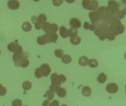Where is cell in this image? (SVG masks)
<instances>
[{"label":"cell","mask_w":126,"mask_h":106,"mask_svg":"<svg viewBox=\"0 0 126 106\" xmlns=\"http://www.w3.org/2000/svg\"><path fill=\"white\" fill-rule=\"evenodd\" d=\"M35 76L37 78H42L43 76V73H42L40 67L37 68L36 69L35 71Z\"/></svg>","instance_id":"f1b7e54d"},{"label":"cell","mask_w":126,"mask_h":106,"mask_svg":"<svg viewBox=\"0 0 126 106\" xmlns=\"http://www.w3.org/2000/svg\"><path fill=\"white\" fill-rule=\"evenodd\" d=\"M59 80L61 83H65L66 80V76L63 75L61 74L59 75Z\"/></svg>","instance_id":"74e56055"},{"label":"cell","mask_w":126,"mask_h":106,"mask_svg":"<svg viewBox=\"0 0 126 106\" xmlns=\"http://www.w3.org/2000/svg\"><path fill=\"white\" fill-rule=\"evenodd\" d=\"M60 85H58V84L51 83V85L50 86V90L53 91V92H56L58 88L60 87Z\"/></svg>","instance_id":"e575fe53"},{"label":"cell","mask_w":126,"mask_h":106,"mask_svg":"<svg viewBox=\"0 0 126 106\" xmlns=\"http://www.w3.org/2000/svg\"><path fill=\"white\" fill-rule=\"evenodd\" d=\"M60 105V103L57 100H54L52 102L51 104H50V106H59Z\"/></svg>","instance_id":"60d3db41"},{"label":"cell","mask_w":126,"mask_h":106,"mask_svg":"<svg viewBox=\"0 0 126 106\" xmlns=\"http://www.w3.org/2000/svg\"><path fill=\"white\" fill-rule=\"evenodd\" d=\"M107 80V76L104 73H100L97 77V81L101 84L105 83Z\"/></svg>","instance_id":"ac0fdd59"},{"label":"cell","mask_w":126,"mask_h":106,"mask_svg":"<svg viewBox=\"0 0 126 106\" xmlns=\"http://www.w3.org/2000/svg\"><path fill=\"white\" fill-rule=\"evenodd\" d=\"M69 24L71 28H79L81 26V22L78 19L76 18H73L70 20Z\"/></svg>","instance_id":"30bf717a"},{"label":"cell","mask_w":126,"mask_h":106,"mask_svg":"<svg viewBox=\"0 0 126 106\" xmlns=\"http://www.w3.org/2000/svg\"><path fill=\"white\" fill-rule=\"evenodd\" d=\"M29 61L28 58L23 60V61L20 62V66L22 67L23 68H26L29 65Z\"/></svg>","instance_id":"1f68e13d"},{"label":"cell","mask_w":126,"mask_h":106,"mask_svg":"<svg viewBox=\"0 0 126 106\" xmlns=\"http://www.w3.org/2000/svg\"><path fill=\"white\" fill-rule=\"evenodd\" d=\"M12 105L13 106H21L22 105V102L20 99H16L13 101Z\"/></svg>","instance_id":"8d00e7d4"},{"label":"cell","mask_w":126,"mask_h":106,"mask_svg":"<svg viewBox=\"0 0 126 106\" xmlns=\"http://www.w3.org/2000/svg\"><path fill=\"white\" fill-rule=\"evenodd\" d=\"M58 30V26L57 24L54 23L51 24V28H50V33L57 32Z\"/></svg>","instance_id":"4dcf8cb0"},{"label":"cell","mask_w":126,"mask_h":106,"mask_svg":"<svg viewBox=\"0 0 126 106\" xmlns=\"http://www.w3.org/2000/svg\"><path fill=\"white\" fill-rule=\"evenodd\" d=\"M53 4L55 6H59L63 3V0H53Z\"/></svg>","instance_id":"f35d334b"},{"label":"cell","mask_w":126,"mask_h":106,"mask_svg":"<svg viewBox=\"0 0 126 106\" xmlns=\"http://www.w3.org/2000/svg\"><path fill=\"white\" fill-rule=\"evenodd\" d=\"M92 90L88 86H85L82 90V93L84 96L89 97L92 94Z\"/></svg>","instance_id":"9a60e30c"},{"label":"cell","mask_w":126,"mask_h":106,"mask_svg":"<svg viewBox=\"0 0 126 106\" xmlns=\"http://www.w3.org/2000/svg\"><path fill=\"white\" fill-rule=\"evenodd\" d=\"M34 1H36V2H38L39 0H34Z\"/></svg>","instance_id":"681fc988"},{"label":"cell","mask_w":126,"mask_h":106,"mask_svg":"<svg viewBox=\"0 0 126 106\" xmlns=\"http://www.w3.org/2000/svg\"><path fill=\"white\" fill-rule=\"evenodd\" d=\"M88 61L89 60L88 57L85 56H82L79 58L78 63L81 66H86L88 64Z\"/></svg>","instance_id":"7c38bea8"},{"label":"cell","mask_w":126,"mask_h":106,"mask_svg":"<svg viewBox=\"0 0 126 106\" xmlns=\"http://www.w3.org/2000/svg\"><path fill=\"white\" fill-rule=\"evenodd\" d=\"M120 11L119 8L108 6L105 9V13L106 14L110 15H115Z\"/></svg>","instance_id":"ba28073f"},{"label":"cell","mask_w":126,"mask_h":106,"mask_svg":"<svg viewBox=\"0 0 126 106\" xmlns=\"http://www.w3.org/2000/svg\"><path fill=\"white\" fill-rule=\"evenodd\" d=\"M22 86L23 89L27 91L30 90L31 89L32 87V83L28 81H26L23 82Z\"/></svg>","instance_id":"cb8c5ba5"},{"label":"cell","mask_w":126,"mask_h":106,"mask_svg":"<svg viewBox=\"0 0 126 106\" xmlns=\"http://www.w3.org/2000/svg\"><path fill=\"white\" fill-rule=\"evenodd\" d=\"M50 102L49 100H46L44 101L42 105L43 106H50Z\"/></svg>","instance_id":"f6af8a7d"},{"label":"cell","mask_w":126,"mask_h":106,"mask_svg":"<svg viewBox=\"0 0 126 106\" xmlns=\"http://www.w3.org/2000/svg\"><path fill=\"white\" fill-rule=\"evenodd\" d=\"M54 54L58 58H61L64 55V51L61 49H56L54 51Z\"/></svg>","instance_id":"f546056e"},{"label":"cell","mask_w":126,"mask_h":106,"mask_svg":"<svg viewBox=\"0 0 126 106\" xmlns=\"http://www.w3.org/2000/svg\"><path fill=\"white\" fill-rule=\"evenodd\" d=\"M82 4L84 9L90 11L96 10L99 5L98 1L97 0H83Z\"/></svg>","instance_id":"3957f363"},{"label":"cell","mask_w":126,"mask_h":106,"mask_svg":"<svg viewBox=\"0 0 126 106\" xmlns=\"http://www.w3.org/2000/svg\"><path fill=\"white\" fill-rule=\"evenodd\" d=\"M102 34H103V32H102V30H101V29L100 28H98L95 30L94 34H95V35L96 36L99 37Z\"/></svg>","instance_id":"ab89813d"},{"label":"cell","mask_w":126,"mask_h":106,"mask_svg":"<svg viewBox=\"0 0 126 106\" xmlns=\"http://www.w3.org/2000/svg\"><path fill=\"white\" fill-rule=\"evenodd\" d=\"M61 61L64 63L68 64L72 61V58L69 55L65 54L61 57Z\"/></svg>","instance_id":"e0dca14e"},{"label":"cell","mask_w":126,"mask_h":106,"mask_svg":"<svg viewBox=\"0 0 126 106\" xmlns=\"http://www.w3.org/2000/svg\"><path fill=\"white\" fill-rule=\"evenodd\" d=\"M8 7L11 10H16L19 7L20 4L17 0H10L8 2Z\"/></svg>","instance_id":"9c48e42d"},{"label":"cell","mask_w":126,"mask_h":106,"mask_svg":"<svg viewBox=\"0 0 126 106\" xmlns=\"http://www.w3.org/2000/svg\"><path fill=\"white\" fill-rule=\"evenodd\" d=\"M126 15V9H124L117 14L116 18L118 19H123Z\"/></svg>","instance_id":"4316f807"},{"label":"cell","mask_w":126,"mask_h":106,"mask_svg":"<svg viewBox=\"0 0 126 106\" xmlns=\"http://www.w3.org/2000/svg\"><path fill=\"white\" fill-rule=\"evenodd\" d=\"M37 43L40 45H43L46 44L45 40L43 36L38 37L37 38Z\"/></svg>","instance_id":"836d02e7"},{"label":"cell","mask_w":126,"mask_h":106,"mask_svg":"<svg viewBox=\"0 0 126 106\" xmlns=\"http://www.w3.org/2000/svg\"><path fill=\"white\" fill-rule=\"evenodd\" d=\"M45 97H47L48 100L51 101L54 98V94L53 91L51 90H47L46 92Z\"/></svg>","instance_id":"484cf974"},{"label":"cell","mask_w":126,"mask_h":106,"mask_svg":"<svg viewBox=\"0 0 126 106\" xmlns=\"http://www.w3.org/2000/svg\"><path fill=\"white\" fill-rule=\"evenodd\" d=\"M28 58L27 55L24 52L21 53L16 54H14L13 57V60L16 66L17 67L20 66V64L23 60Z\"/></svg>","instance_id":"5b68a950"},{"label":"cell","mask_w":126,"mask_h":106,"mask_svg":"<svg viewBox=\"0 0 126 106\" xmlns=\"http://www.w3.org/2000/svg\"><path fill=\"white\" fill-rule=\"evenodd\" d=\"M96 24H92L90 25V29L92 31H94L96 30Z\"/></svg>","instance_id":"bcb514c9"},{"label":"cell","mask_w":126,"mask_h":106,"mask_svg":"<svg viewBox=\"0 0 126 106\" xmlns=\"http://www.w3.org/2000/svg\"><path fill=\"white\" fill-rule=\"evenodd\" d=\"M6 88L3 87L2 84L0 83V96H4L7 93Z\"/></svg>","instance_id":"d590c367"},{"label":"cell","mask_w":126,"mask_h":106,"mask_svg":"<svg viewBox=\"0 0 126 106\" xmlns=\"http://www.w3.org/2000/svg\"><path fill=\"white\" fill-rule=\"evenodd\" d=\"M46 20H47V17L46 15L44 14H41L37 18V22L42 25L46 22Z\"/></svg>","instance_id":"44dd1931"},{"label":"cell","mask_w":126,"mask_h":106,"mask_svg":"<svg viewBox=\"0 0 126 106\" xmlns=\"http://www.w3.org/2000/svg\"><path fill=\"white\" fill-rule=\"evenodd\" d=\"M108 28L109 31L115 36L124 33L125 30L124 26L119 19H117L112 21Z\"/></svg>","instance_id":"6da1fadb"},{"label":"cell","mask_w":126,"mask_h":106,"mask_svg":"<svg viewBox=\"0 0 126 106\" xmlns=\"http://www.w3.org/2000/svg\"><path fill=\"white\" fill-rule=\"evenodd\" d=\"M108 6L112 7L119 8L120 7V4L114 0H110L109 1H108Z\"/></svg>","instance_id":"83f0119b"},{"label":"cell","mask_w":126,"mask_h":106,"mask_svg":"<svg viewBox=\"0 0 126 106\" xmlns=\"http://www.w3.org/2000/svg\"><path fill=\"white\" fill-rule=\"evenodd\" d=\"M78 30L76 29L71 28L68 30V36L70 38H72L77 35Z\"/></svg>","instance_id":"ffe728a7"},{"label":"cell","mask_w":126,"mask_h":106,"mask_svg":"<svg viewBox=\"0 0 126 106\" xmlns=\"http://www.w3.org/2000/svg\"><path fill=\"white\" fill-rule=\"evenodd\" d=\"M60 34L61 36L63 38H68V30L64 26H61L60 29Z\"/></svg>","instance_id":"8fae6325"},{"label":"cell","mask_w":126,"mask_h":106,"mask_svg":"<svg viewBox=\"0 0 126 106\" xmlns=\"http://www.w3.org/2000/svg\"><path fill=\"white\" fill-rule=\"evenodd\" d=\"M43 30L46 33H49L51 28V24L49 22H45L43 24L42 26Z\"/></svg>","instance_id":"7402d4cb"},{"label":"cell","mask_w":126,"mask_h":106,"mask_svg":"<svg viewBox=\"0 0 126 106\" xmlns=\"http://www.w3.org/2000/svg\"><path fill=\"white\" fill-rule=\"evenodd\" d=\"M119 89L118 86L115 83H110L107 85L106 90L110 93H115Z\"/></svg>","instance_id":"8992f818"},{"label":"cell","mask_w":126,"mask_h":106,"mask_svg":"<svg viewBox=\"0 0 126 106\" xmlns=\"http://www.w3.org/2000/svg\"><path fill=\"white\" fill-rule=\"evenodd\" d=\"M66 1L67 2H68V3L69 4H71V3H73L75 1V0H66Z\"/></svg>","instance_id":"7dc6e473"},{"label":"cell","mask_w":126,"mask_h":106,"mask_svg":"<svg viewBox=\"0 0 126 106\" xmlns=\"http://www.w3.org/2000/svg\"><path fill=\"white\" fill-rule=\"evenodd\" d=\"M8 50L14 54H18L23 52L22 48L20 45L17 43L12 42L7 45Z\"/></svg>","instance_id":"277c9868"},{"label":"cell","mask_w":126,"mask_h":106,"mask_svg":"<svg viewBox=\"0 0 126 106\" xmlns=\"http://www.w3.org/2000/svg\"><path fill=\"white\" fill-rule=\"evenodd\" d=\"M1 53V51H0V54Z\"/></svg>","instance_id":"f907efd6"},{"label":"cell","mask_w":126,"mask_h":106,"mask_svg":"<svg viewBox=\"0 0 126 106\" xmlns=\"http://www.w3.org/2000/svg\"><path fill=\"white\" fill-rule=\"evenodd\" d=\"M32 25L30 23L28 22H24L22 25V29L25 32H29L32 30Z\"/></svg>","instance_id":"2e32d148"},{"label":"cell","mask_w":126,"mask_h":106,"mask_svg":"<svg viewBox=\"0 0 126 106\" xmlns=\"http://www.w3.org/2000/svg\"><path fill=\"white\" fill-rule=\"evenodd\" d=\"M91 24L88 22H85L84 24L83 27L84 29L86 30H88L90 29Z\"/></svg>","instance_id":"ee69618b"},{"label":"cell","mask_w":126,"mask_h":106,"mask_svg":"<svg viewBox=\"0 0 126 106\" xmlns=\"http://www.w3.org/2000/svg\"><path fill=\"white\" fill-rule=\"evenodd\" d=\"M88 64L92 68H97L98 65V61L95 59H91L88 62Z\"/></svg>","instance_id":"603a6c76"},{"label":"cell","mask_w":126,"mask_h":106,"mask_svg":"<svg viewBox=\"0 0 126 106\" xmlns=\"http://www.w3.org/2000/svg\"><path fill=\"white\" fill-rule=\"evenodd\" d=\"M99 39L101 41H104L107 39V34H102L99 36Z\"/></svg>","instance_id":"b9f144b4"},{"label":"cell","mask_w":126,"mask_h":106,"mask_svg":"<svg viewBox=\"0 0 126 106\" xmlns=\"http://www.w3.org/2000/svg\"><path fill=\"white\" fill-rule=\"evenodd\" d=\"M116 36L109 30L107 34V38L110 41H113L115 39Z\"/></svg>","instance_id":"d6a6232c"},{"label":"cell","mask_w":126,"mask_h":106,"mask_svg":"<svg viewBox=\"0 0 126 106\" xmlns=\"http://www.w3.org/2000/svg\"><path fill=\"white\" fill-rule=\"evenodd\" d=\"M122 2L124 3V4H126V0H122Z\"/></svg>","instance_id":"c3c4849f"},{"label":"cell","mask_w":126,"mask_h":106,"mask_svg":"<svg viewBox=\"0 0 126 106\" xmlns=\"http://www.w3.org/2000/svg\"><path fill=\"white\" fill-rule=\"evenodd\" d=\"M35 24V28L37 30H41V28H42V25L41 24L39 23L38 22H37Z\"/></svg>","instance_id":"7bdbcfd3"},{"label":"cell","mask_w":126,"mask_h":106,"mask_svg":"<svg viewBox=\"0 0 126 106\" xmlns=\"http://www.w3.org/2000/svg\"><path fill=\"white\" fill-rule=\"evenodd\" d=\"M106 7L101 6L97 10L90 12L89 14V17L90 20L93 24H95L99 21L101 18L102 14L105 12Z\"/></svg>","instance_id":"7a4b0ae2"},{"label":"cell","mask_w":126,"mask_h":106,"mask_svg":"<svg viewBox=\"0 0 126 106\" xmlns=\"http://www.w3.org/2000/svg\"><path fill=\"white\" fill-rule=\"evenodd\" d=\"M50 79L52 83H55L60 85H61V83L59 80V75L57 73H52L50 76Z\"/></svg>","instance_id":"5bb4252c"},{"label":"cell","mask_w":126,"mask_h":106,"mask_svg":"<svg viewBox=\"0 0 126 106\" xmlns=\"http://www.w3.org/2000/svg\"><path fill=\"white\" fill-rule=\"evenodd\" d=\"M70 41L71 44L75 45H77L80 44L81 42V38L77 36L71 38Z\"/></svg>","instance_id":"d6986e66"},{"label":"cell","mask_w":126,"mask_h":106,"mask_svg":"<svg viewBox=\"0 0 126 106\" xmlns=\"http://www.w3.org/2000/svg\"><path fill=\"white\" fill-rule=\"evenodd\" d=\"M40 68L43 73V76H48L51 71L50 67L47 64H42L41 65Z\"/></svg>","instance_id":"52a82bcc"},{"label":"cell","mask_w":126,"mask_h":106,"mask_svg":"<svg viewBox=\"0 0 126 106\" xmlns=\"http://www.w3.org/2000/svg\"><path fill=\"white\" fill-rule=\"evenodd\" d=\"M49 34L51 43H56L57 42L58 38V34L56 32H52V33H50Z\"/></svg>","instance_id":"d4e9b609"},{"label":"cell","mask_w":126,"mask_h":106,"mask_svg":"<svg viewBox=\"0 0 126 106\" xmlns=\"http://www.w3.org/2000/svg\"><path fill=\"white\" fill-rule=\"evenodd\" d=\"M56 93L57 95L61 98H64L66 96L67 94L65 88L60 87L56 90Z\"/></svg>","instance_id":"4fadbf2b"}]
</instances>
